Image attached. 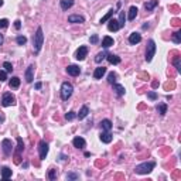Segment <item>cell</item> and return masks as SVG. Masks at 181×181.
<instances>
[{
  "label": "cell",
  "instance_id": "16",
  "mask_svg": "<svg viewBox=\"0 0 181 181\" xmlns=\"http://www.w3.org/2000/svg\"><path fill=\"white\" fill-rule=\"evenodd\" d=\"M157 6H159V0H149V1H146V3H144V9H146V12H153Z\"/></svg>",
  "mask_w": 181,
  "mask_h": 181
},
{
  "label": "cell",
  "instance_id": "8",
  "mask_svg": "<svg viewBox=\"0 0 181 181\" xmlns=\"http://www.w3.org/2000/svg\"><path fill=\"white\" fill-rule=\"evenodd\" d=\"M24 150V143H23V139L21 137H17V150H16V159H14V163L16 164H20V153Z\"/></svg>",
  "mask_w": 181,
  "mask_h": 181
},
{
  "label": "cell",
  "instance_id": "21",
  "mask_svg": "<svg viewBox=\"0 0 181 181\" xmlns=\"http://www.w3.org/2000/svg\"><path fill=\"white\" fill-rule=\"evenodd\" d=\"M59 6H61V9H62L64 12H67L68 9H71V7L74 6V0H61V1H59Z\"/></svg>",
  "mask_w": 181,
  "mask_h": 181
},
{
  "label": "cell",
  "instance_id": "36",
  "mask_svg": "<svg viewBox=\"0 0 181 181\" xmlns=\"http://www.w3.org/2000/svg\"><path fill=\"white\" fill-rule=\"evenodd\" d=\"M16 41H17V44L19 45H24L27 43V38L24 37V35H19V37L16 38Z\"/></svg>",
  "mask_w": 181,
  "mask_h": 181
},
{
  "label": "cell",
  "instance_id": "6",
  "mask_svg": "<svg viewBox=\"0 0 181 181\" xmlns=\"http://www.w3.org/2000/svg\"><path fill=\"white\" fill-rule=\"evenodd\" d=\"M1 149H3L4 156H12V153H13V143H12V140L10 139H4L1 142Z\"/></svg>",
  "mask_w": 181,
  "mask_h": 181
},
{
  "label": "cell",
  "instance_id": "28",
  "mask_svg": "<svg viewBox=\"0 0 181 181\" xmlns=\"http://www.w3.org/2000/svg\"><path fill=\"white\" fill-rule=\"evenodd\" d=\"M113 13H115V10H113V9H110L109 12H108V13H106V14L104 16V17L101 19V24H102V23H106V21H109L110 17L113 16Z\"/></svg>",
  "mask_w": 181,
  "mask_h": 181
},
{
  "label": "cell",
  "instance_id": "34",
  "mask_svg": "<svg viewBox=\"0 0 181 181\" xmlns=\"http://www.w3.org/2000/svg\"><path fill=\"white\" fill-rule=\"evenodd\" d=\"M116 78H117V75L115 74V72H110L109 75H108V82H109L110 85L115 84V82H116Z\"/></svg>",
  "mask_w": 181,
  "mask_h": 181
},
{
  "label": "cell",
  "instance_id": "25",
  "mask_svg": "<svg viewBox=\"0 0 181 181\" xmlns=\"http://www.w3.org/2000/svg\"><path fill=\"white\" fill-rule=\"evenodd\" d=\"M156 110H157L161 116H164V115L167 113V105L166 104H159L157 106H156Z\"/></svg>",
  "mask_w": 181,
  "mask_h": 181
},
{
  "label": "cell",
  "instance_id": "45",
  "mask_svg": "<svg viewBox=\"0 0 181 181\" xmlns=\"http://www.w3.org/2000/svg\"><path fill=\"white\" fill-rule=\"evenodd\" d=\"M41 86H43V84H41V82H37V84H35V89H41Z\"/></svg>",
  "mask_w": 181,
  "mask_h": 181
},
{
  "label": "cell",
  "instance_id": "1",
  "mask_svg": "<svg viewBox=\"0 0 181 181\" xmlns=\"http://www.w3.org/2000/svg\"><path fill=\"white\" fill-rule=\"evenodd\" d=\"M43 44H44V34H43V28L38 27L37 31H35V34H34V37H33V48H34V52H35V54H38V52L41 51Z\"/></svg>",
  "mask_w": 181,
  "mask_h": 181
},
{
  "label": "cell",
  "instance_id": "41",
  "mask_svg": "<svg viewBox=\"0 0 181 181\" xmlns=\"http://www.w3.org/2000/svg\"><path fill=\"white\" fill-rule=\"evenodd\" d=\"M9 26V20L7 19H1L0 20V28H6Z\"/></svg>",
  "mask_w": 181,
  "mask_h": 181
},
{
  "label": "cell",
  "instance_id": "26",
  "mask_svg": "<svg viewBox=\"0 0 181 181\" xmlns=\"http://www.w3.org/2000/svg\"><path fill=\"white\" fill-rule=\"evenodd\" d=\"M137 12H139V10H137V7H136V6H132L129 9V16H127V19H129L130 21H132V20H135L136 16H137Z\"/></svg>",
  "mask_w": 181,
  "mask_h": 181
},
{
  "label": "cell",
  "instance_id": "39",
  "mask_svg": "<svg viewBox=\"0 0 181 181\" xmlns=\"http://www.w3.org/2000/svg\"><path fill=\"white\" fill-rule=\"evenodd\" d=\"M48 178L50 180H55L57 178V170H50L48 171Z\"/></svg>",
  "mask_w": 181,
  "mask_h": 181
},
{
  "label": "cell",
  "instance_id": "20",
  "mask_svg": "<svg viewBox=\"0 0 181 181\" xmlns=\"http://www.w3.org/2000/svg\"><path fill=\"white\" fill-rule=\"evenodd\" d=\"M88 113H89V108H88L86 105H84V106L81 108V110H79V113L77 115V117L79 120H82V119H85V117L88 116Z\"/></svg>",
  "mask_w": 181,
  "mask_h": 181
},
{
  "label": "cell",
  "instance_id": "13",
  "mask_svg": "<svg viewBox=\"0 0 181 181\" xmlns=\"http://www.w3.org/2000/svg\"><path fill=\"white\" fill-rule=\"evenodd\" d=\"M26 81L28 84L34 81V65H28V68L26 70Z\"/></svg>",
  "mask_w": 181,
  "mask_h": 181
},
{
  "label": "cell",
  "instance_id": "46",
  "mask_svg": "<svg viewBox=\"0 0 181 181\" xmlns=\"http://www.w3.org/2000/svg\"><path fill=\"white\" fill-rule=\"evenodd\" d=\"M3 44V34H0V45Z\"/></svg>",
  "mask_w": 181,
  "mask_h": 181
},
{
  "label": "cell",
  "instance_id": "43",
  "mask_svg": "<svg viewBox=\"0 0 181 181\" xmlns=\"http://www.w3.org/2000/svg\"><path fill=\"white\" fill-rule=\"evenodd\" d=\"M98 40H99V37H98L96 34H93V35H92V37L89 38V41H90V44H96Z\"/></svg>",
  "mask_w": 181,
  "mask_h": 181
},
{
  "label": "cell",
  "instance_id": "35",
  "mask_svg": "<svg viewBox=\"0 0 181 181\" xmlns=\"http://www.w3.org/2000/svg\"><path fill=\"white\" fill-rule=\"evenodd\" d=\"M77 117V115H75V112H72V110H70L68 113H65V119L67 120H74Z\"/></svg>",
  "mask_w": 181,
  "mask_h": 181
},
{
  "label": "cell",
  "instance_id": "38",
  "mask_svg": "<svg viewBox=\"0 0 181 181\" xmlns=\"http://www.w3.org/2000/svg\"><path fill=\"white\" fill-rule=\"evenodd\" d=\"M79 178V174L77 173H68L67 174V180H78Z\"/></svg>",
  "mask_w": 181,
  "mask_h": 181
},
{
  "label": "cell",
  "instance_id": "33",
  "mask_svg": "<svg viewBox=\"0 0 181 181\" xmlns=\"http://www.w3.org/2000/svg\"><path fill=\"white\" fill-rule=\"evenodd\" d=\"M173 41H174L175 44H180L181 43V31L178 30V31H175L174 34H173Z\"/></svg>",
  "mask_w": 181,
  "mask_h": 181
},
{
  "label": "cell",
  "instance_id": "2",
  "mask_svg": "<svg viewBox=\"0 0 181 181\" xmlns=\"http://www.w3.org/2000/svg\"><path fill=\"white\" fill-rule=\"evenodd\" d=\"M154 167H156L154 161L142 163V164H139V166H136L135 167V173H137V174H150Z\"/></svg>",
  "mask_w": 181,
  "mask_h": 181
},
{
  "label": "cell",
  "instance_id": "31",
  "mask_svg": "<svg viewBox=\"0 0 181 181\" xmlns=\"http://www.w3.org/2000/svg\"><path fill=\"white\" fill-rule=\"evenodd\" d=\"M119 26H120V28L122 27H125V24H126V16H125V12H120L119 13Z\"/></svg>",
  "mask_w": 181,
  "mask_h": 181
},
{
  "label": "cell",
  "instance_id": "3",
  "mask_svg": "<svg viewBox=\"0 0 181 181\" xmlns=\"http://www.w3.org/2000/svg\"><path fill=\"white\" fill-rule=\"evenodd\" d=\"M72 92H74V86H72L71 82H62V85H61V98L64 101H68L71 98Z\"/></svg>",
  "mask_w": 181,
  "mask_h": 181
},
{
  "label": "cell",
  "instance_id": "12",
  "mask_svg": "<svg viewBox=\"0 0 181 181\" xmlns=\"http://www.w3.org/2000/svg\"><path fill=\"white\" fill-rule=\"evenodd\" d=\"M72 144H74V147H77V149H84L85 146H86V142H85L84 137H75L74 140H72Z\"/></svg>",
  "mask_w": 181,
  "mask_h": 181
},
{
  "label": "cell",
  "instance_id": "10",
  "mask_svg": "<svg viewBox=\"0 0 181 181\" xmlns=\"http://www.w3.org/2000/svg\"><path fill=\"white\" fill-rule=\"evenodd\" d=\"M85 21L84 16H79V14H71L68 17V23H72V24H81Z\"/></svg>",
  "mask_w": 181,
  "mask_h": 181
},
{
  "label": "cell",
  "instance_id": "5",
  "mask_svg": "<svg viewBox=\"0 0 181 181\" xmlns=\"http://www.w3.org/2000/svg\"><path fill=\"white\" fill-rule=\"evenodd\" d=\"M1 105L3 106H13L16 105V98L10 93V92H6V93H3V98H1Z\"/></svg>",
  "mask_w": 181,
  "mask_h": 181
},
{
  "label": "cell",
  "instance_id": "44",
  "mask_svg": "<svg viewBox=\"0 0 181 181\" xmlns=\"http://www.w3.org/2000/svg\"><path fill=\"white\" fill-rule=\"evenodd\" d=\"M14 27H16L17 30H20V28H21V21H20V20H16V21H14Z\"/></svg>",
  "mask_w": 181,
  "mask_h": 181
},
{
  "label": "cell",
  "instance_id": "32",
  "mask_svg": "<svg viewBox=\"0 0 181 181\" xmlns=\"http://www.w3.org/2000/svg\"><path fill=\"white\" fill-rule=\"evenodd\" d=\"M173 64H174L175 70H177L178 72H181V58L180 57H175V58L173 59Z\"/></svg>",
  "mask_w": 181,
  "mask_h": 181
},
{
  "label": "cell",
  "instance_id": "37",
  "mask_svg": "<svg viewBox=\"0 0 181 181\" xmlns=\"http://www.w3.org/2000/svg\"><path fill=\"white\" fill-rule=\"evenodd\" d=\"M3 68H4V71H6V72H12V71H13V65L10 64V62H7V61H6V62H3Z\"/></svg>",
  "mask_w": 181,
  "mask_h": 181
},
{
  "label": "cell",
  "instance_id": "19",
  "mask_svg": "<svg viewBox=\"0 0 181 181\" xmlns=\"http://www.w3.org/2000/svg\"><path fill=\"white\" fill-rule=\"evenodd\" d=\"M105 74H106V68L105 67H98L96 70H95V72H93V78L95 79H101Z\"/></svg>",
  "mask_w": 181,
  "mask_h": 181
},
{
  "label": "cell",
  "instance_id": "11",
  "mask_svg": "<svg viewBox=\"0 0 181 181\" xmlns=\"http://www.w3.org/2000/svg\"><path fill=\"white\" fill-rule=\"evenodd\" d=\"M67 72H68V75H71V77H78V75L81 74V68H79L78 65H68V67H67Z\"/></svg>",
  "mask_w": 181,
  "mask_h": 181
},
{
  "label": "cell",
  "instance_id": "9",
  "mask_svg": "<svg viewBox=\"0 0 181 181\" xmlns=\"http://www.w3.org/2000/svg\"><path fill=\"white\" fill-rule=\"evenodd\" d=\"M86 55H88V47H85V45H81V47L77 50V52H75V58H77L78 61L85 59Z\"/></svg>",
  "mask_w": 181,
  "mask_h": 181
},
{
  "label": "cell",
  "instance_id": "23",
  "mask_svg": "<svg viewBox=\"0 0 181 181\" xmlns=\"http://www.w3.org/2000/svg\"><path fill=\"white\" fill-rule=\"evenodd\" d=\"M101 126H102V129L105 130V132H110V129H112V122H110L109 119H104L102 122H101Z\"/></svg>",
  "mask_w": 181,
  "mask_h": 181
},
{
  "label": "cell",
  "instance_id": "4",
  "mask_svg": "<svg viewBox=\"0 0 181 181\" xmlns=\"http://www.w3.org/2000/svg\"><path fill=\"white\" fill-rule=\"evenodd\" d=\"M156 50H157L156 43L153 40H149L147 41V47H146V61L147 62H151V59H153V57L156 54Z\"/></svg>",
  "mask_w": 181,
  "mask_h": 181
},
{
  "label": "cell",
  "instance_id": "15",
  "mask_svg": "<svg viewBox=\"0 0 181 181\" xmlns=\"http://www.w3.org/2000/svg\"><path fill=\"white\" fill-rule=\"evenodd\" d=\"M108 30H109V31H117V30H120L119 21L115 19H110L109 23H108Z\"/></svg>",
  "mask_w": 181,
  "mask_h": 181
},
{
  "label": "cell",
  "instance_id": "29",
  "mask_svg": "<svg viewBox=\"0 0 181 181\" xmlns=\"http://www.w3.org/2000/svg\"><path fill=\"white\" fill-rule=\"evenodd\" d=\"M20 86V78H17V77H13L12 79H10V88H19Z\"/></svg>",
  "mask_w": 181,
  "mask_h": 181
},
{
  "label": "cell",
  "instance_id": "48",
  "mask_svg": "<svg viewBox=\"0 0 181 181\" xmlns=\"http://www.w3.org/2000/svg\"><path fill=\"white\" fill-rule=\"evenodd\" d=\"M3 119H4V117L1 116V115H0V122H1V120H3Z\"/></svg>",
  "mask_w": 181,
  "mask_h": 181
},
{
  "label": "cell",
  "instance_id": "24",
  "mask_svg": "<svg viewBox=\"0 0 181 181\" xmlns=\"http://www.w3.org/2000/svg\"><path fill=\"white\" fill-rule=\"evenodd\" d=\"M106 57H108V61H109L110 64H113V65L120 64V58L117 55H115V54H108Z\"/></svg>",
  "mask_w": 181,
  "mask_h": 181
},
{
  "label": "cell",
  "instance_id": "17",
  "mask_svg": "<svg viewBox=\"0 0 181 181\" xmlns=\"http://www.w3.org/2000/svg\"><path fill=\"white\" fill-rule=\"evenodd\" d=\"M99 139H101V142L102 143H110L112 142V139H113V136L110 135V132H102L101 133V136H99Z\"/></svg>",
  "mask_w": 181,
  "mask_h": 181
},
{
  "label": "cell",
  "instance_id": "47",
  "mask_svg": "<svg viewBox=\"0 0 181 181\" xmlns=\"http://www.w3.org/2000/svg\"><path fill=\"white\" fill-rule=\"evenodd\" d=\"M3 6V0H0V7Z\"/></svg>",
  "mask_w": 181,
  "mask_h": 181
},
{
  "label": "cell",
  "instance_id": "40",
  "mask_svg": "<svg viewBox=\"0 0 181 181\" xmlns=\"http://www.w3.org/2000/svg\"><path fill=\"white\" fill-rule=\"evenodd\" d=\"M147 98H149L150 101H156V99H157L159 96H157V93H156L154 90H150L149 93H147Z\"/></svg>",
  "mask_w": 181,
  "mask_h": 181
},
{
  "label": "cell",
  "instance_id": "7",
  "mask_svg": "<svg viewBox=\"0 0 181 181\" xmlns=\"http://www.w3.org/2000/svg\"><path fill=\"white\" fill-rule=\"evenodd\" d=\"M48 150H50V147H48V143L45 142V140H41V142L38 143V153H40V159H41V160H44L45 157H47V154H48Z\"/></svg>",
  "mask_w": 181,
  "mask_h": 181
},
{
  "label": "cell",
  "instance_id": "14",
  "mask_svg": "<svg viewBox=\"0 0 181 181\" xmlns=\"http://www.w3.org/2000/svg\"><path fill=\"white\" fill-rule=\"evenodd\" d=\"M140 41H142V35H140L139 33L135 31V33H132V34L129 35V43H130V44L136 45V44H139Z\"/></svg>",
  "mask_w": 181,
  "mask_h": 181
},
{
  "label": "cell",
  "instance_id": "30",
  "mask_svg": "<svg viewBox=\"0 0 181 181\" xmlns=\"http://www.w3.org/2000/svg\"><path fill=\"white\" fill-rule=\"evenodd\" d=\"M106 55H108V54H106L105 51L99 52V54H98L96 57H95V62H96V64H101V62H102V61H104V59L106 58Z\"/></svg>",
  "mask_w": 181,
  "mask_h": 181
},
{
  "label": "cell",
  "instance_id": "18",
  "mask_svg": "<svg viewBox=\"0 0 181 181\" xmlns=\"http://www.w3.org/2000/svg\"><path fill=\"white\" fill-rule=\"evenodd\" d=\"M112 85H113V90L116 92L117 96H123V95H125L126 89H125V86H123V85L116 84V82H115V84H112Z\"/></svg>",
  "mask_w": 181,
  "mask_h": 181
},
{
  "label": "cell",
  "instance_id": "42",
  "mask_svg": "<svg viewBox=\"0 0 181 181\" xmlns=\"http://www.w3.org/2000/svg\"><path fill=\"white\" fill-rule=\"evenodd\" d=\"M6 79H7L6 71H0V82H4Z\"/></svg>",
  "mask_w": 181,
  "mask_h": 181
},
{
  "label": "cell",
  "instance_id": "22",
  "mask_svg": "<svg viewBox=\"0 0 181 181\" xmlns=\"http://www.w3.org/2000/svg\"><path fill=\"white\" fill-rule=\"evenodd\" d=\"M113 44H115V41H113V38L109 37V35L104 37V40H102V47H104V48H109V47H112Z\"/></svg>",
  "mask_w": 181,
  "mask_h": 181
},
{
  "label": "cell",
  "instance_id": "27",
  "mask_svg": "<svg viewBox=\"0 0 181 181\" xmlns=\"http://www.w3.org/2000/svg\"><path fill=\"white\" fill-rule=\"evenodd\" d=\"M10 177H12V170L9 167L1 168V178H3V180H7V178H10Z\"/></svg>",
  "mask_w": 181,
  "mask_h": 181
}]
</instances>
